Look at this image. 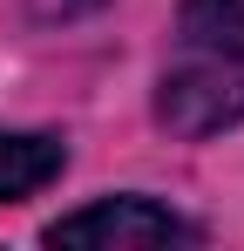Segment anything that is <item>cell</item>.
<instances>
[{
    "instance_id": "3",
    "label": "cell",
    "mask_w": 244,
    "mask_h": 251,
    "mask_svg": "<svg viewBox=\"0 0 244 251\" xmlns=\"http://www.w3.org/2000/svg\"><path fill=\"white\" fill-rule=\"evenodd\" d=\"M68 170V143L48 129H0V204H21Z\"/></svg>"
},
{
    "instance_id": "2",
    "label": "cell",
    "mask_w": 244,
    "mask_h": 251,
    "mask_svg": "<svg viewBox=\"0 0 244 251\" xmlns=\"http://www.w3.org/2000/svg\"><path fill=\"white\" fill-rule=\"evenodd\" d=\"M48 245H95V251H156L197 245V224H183L156 197H95L88 210H68L48 224Z\"/></svg>"
},
{
    "instance_id": "1",
    "label": "cell",
    "mask_w": 244,
    "mask_h": 251,
    "mask_svg": "<svg viewBox=\"0 0 244 251\" xmlns=\"http://www.w3.org/2000/svg\"><path fill=\"white\" fill-rule=\"evenodd\" d=\"M156 123L183 143L244 123V0H183L156 75Z\"/></svg>"
}]
</instances>
